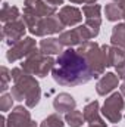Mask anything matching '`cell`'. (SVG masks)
<instances>
[{
	"label": "cell",
	"instance_id": "obj_1",
	"mask_svg": "<svg viewBox=\"0 0 125 127\" xmlns=\"http://www.w3.org/2000/svg\"><path fill=\"white\" fill-rule=\"evenodd\" d=\"M53 80L61 86H80L94 78L87 61L72 47L63 50L52 69Z\"/></svg>",
	"mask_w": 125,
	"mask_h": 127
},
{
	"label": "cell",
	"instance_id": "obj_2",
	"mask_svg": "<svg viewBox=\"0 0 125 127\" xmlns=\"http://www.w3.org/2000/svg\"><path fill=\"white\" fill-rule=\"evenodd\" d=\"M13 87L10 95L15 100H25V105L28 108H35L41 99V89L35 77L25 72L22 68H13L10 71Z\"/></svg>",
	"mask_w": 125,
	"mask_h": 127
},
{
	"label": "cell",
	"instance_id": "obj_3",
	"mask_svg": "<svg viewBox=\"0 0 125 127\" xmlns=\"http://www.w3.org/2000/svg\"><path fill=\"white\" fill-rule=\"evenodd\" d=\"M22 19L27 24L28 31L37 35V37H44L56 32H62L65 25L62 24L59 15H52L46 18H40L37 15H32L30 12H22Z\"/></svg>",
	"mask_w": 125,
	"mask_h": 127
},
{
	"label": "cell",
	"instance_id": "obj_4",
	"mask_svg": "<svg viewBox=\"0 0 125 127\" xmlns=\"http://www.w3.org/2000/svg\"><path fill=\"white\" fill-rule=\"evenodd\" d=\"M77 52L87 61L88 66L93 71L94 78H97L99 75H102L104 72L106 64H104V58H103L102 46H99L96 41H85V43L80 44Z\"/></svg>",
	"mask_w": 125,
	"mask_h": 127
},
{
	"label": "cell",
	"instance_id": "obj_5",
	"mask_svg": "<svg viewBox=\"0 0 125 127\" xmlns=\"http://www.w3.org/2000/svg\"><path fill=\"white\" fill-rule=\"evenodd\" d=\"M55 64H56V61L52 56L44 55L40 50H35L30 56H27V59L21 64V68L31 75H37V77L43 78L53 69Z\"/></svg>",
	"mask_w": 125,
	"mask_h": 127
},
{
	"label": "cell",
	"instance_id": "obj_6",
	"mask_svg": "<svg viewBox=\"0 0 125 127\" xmlns=\"http://www.w3.org/2000/svg\"><path fill=\"white\" fill-rule=\"evenodd\" d=\"M125 106L124 97L121 92H115L109 96L102 108V114L106 117L109 123H119L122 118V109Z\"/></svg>",
	"mask_w": 125,
	"mask_h": 127
},
{
	"label": "cell",
	"instance_id": "obj_7",
	"mask_svg": "<svg viewBox=\"0 0 125 127\" xmlns=\"http://www.w3.org/2000/svg\"><path fill=\"white\" fill-rule=\"evenodd\" d=\"M37 50V41L32 37H25L22 40H19L18 43H15L6 53V58L9 62H15L18 59L27 58L30 56L32 52Z\"/></svg>",
	"mask_w": 125,
	"mask_h": 127
},
{
	"label": "cell",
	"instance_id": "obj_8",
	"mask_svg": "<svg viewBox=\"0 0 125 127\" xmlns=\"http://www.w3.org/2000/svg\"><path fill=\"white\" fill-rule=\"evenodd\" d=\"M27 31V24L24 22V19H16L13 22L4 24L3 30H1V38L6 40L7 44L13 46L15 43H18L19 40L24 38Z\"/></svg>",
	"mask_w": 125,
	"mask_h": 127
},
{
	"label": "cell",
	"instance_id": "obj_9",
	"mask_svg": "<svg viewBox=\"0 0 125 127\" xmlns=\"http://www.w3.org/2000/svg\"><path fill=\"white\" fill-rule=\"evenodd\" d=\"M6 127H35V123L31 120L30 111L18 105L6 118Z\"/></svg>",
	"mask_w": 125,
	"mask_h": 127
},
{
	"label": "cell",
	"instance_id": "obj_10",
	"mask_svg": "<svg viewBox=\"0 0 125 127\" xmlns=\"http://www.w3.org/2000/svg\"><path fill=\"white\" fill-rule=\"evenodd\" d=\"M24 10L30 12L32 15H37L40 18L52 16L56 13V7L46 3L44 0H25L24 3Z\"/></svg>",
	"mask_w": 125,
	"mask_h": 127
},
{
	"label": "cell",
	"instance_id": "obj_11",
	"mask_svg": "<svg viewBox=\"0 0 125 127\" xmlns=\"http://www.w3.org/2000/svg\"><path fill=\"white\" fill-rule=\"evenodd\" d=\"M102 52H103V58L106 66H118L121 64L125 62V50L116 46H107L103 44L102 46Z\"/></svg>",
	"mask_w": 125,
	"mask_h": 127
},
{
	"label": "cell",
	"instance_id": "obj_12",
	"mask_svg": "<svg viewBox=\"0 0 125 127\" xmlns=\"http://www.w3.org/2000/svg\"><path fill=\"white\" fill-rule=\"evenodd\" d=\"M59 18L65 27H72L83 21V13L75 6H63L59 10Z\"/></svg>",
	"mask_w": 125,
	"mask_h": 127
},
{
	"label": "cell",
	"instance_id": "obj_13",
	"mask_svg": "<svg viewBox=\"0 0 125 127\" xmlns=\"http://www.w3.org/2000/svg\"><path fill=\"white\" fill-rule=\"evenodd\" d=\"M119 83V77L115 72H107L106 75H103L97 84H96V90L100 96H106L107 93H110L115 87H118Z\"/></svg>",
	"mask_w": 125,
	"mask_h": 127
},
{
	"label": "cell",
	"instance_id": "obj_14",
	"mask_svg": "<svg viewBox=\"0 0 125 127\" xmlns=\"http://www.w3.org/2000/svg\"><path fill=\"white\" fill-rule=\"evenodd\" d=\"M53 106H55V109L59 114L61 112H65L66 114V112H71V111L75 109L77 102H75V99L69 95V93H59V95L55 97V100H53Z\"/></svg>",
	"mask_w": 125,
	"mask_h": 127
},
{
	"label": "cell",
	"instance_id": "obj_15",
	"mask_svg": "<svg viewBox=\"0 0 125 127\" xmlns=\"http://www.w3.org/2000/svg\"><path fill=\"white\" fill-rule=\"evenodd\" d=\"M40 52L44 55H61L63 52V44L61 43L59 38L50 37V38H44L40 41Z\"/></svg>",
	"mask_w": 125,
	"mask_h": 127
},
{
	"label": "cell",
	"instance_id": "obj_16",
	"mask_svg": "<svg viewBox=\"0 0 125 127\" xmlns=\"http://www.w3.org/2000/svg\"><path fill=\"white\" fill-rule=\"evenodd\" d=\"M83 114H84V120L87 123H90V124L103 121L100 118V108H99V102L97 100H93V102L87 103L85 108H84V111H83Z\"/></svg>",
	"mask_w": 125,
	"mask_h": 127
},
{
	"label": "cell",
	"instance_id": "obj_17",
	"mask_svg": "<svg viewBox=\"0 0 125 127\" xmlns=\"http://www.w3.org/2000/svg\"><path fill=\"white\" fill-rule=\"evenodd\" d=\"M59 40L63 46H68V47H72V46H77V44H83V40L80 37L78 31L74 28V30H69V31H62L59 35Z\"/></svg>",
	"mask_w": 125,
	"mask_h": 127
},
{
	"label": "cell",
	"instance_id": "obj_18",
	"mask_svg": "<svg viewBox=\"0 0 125 127\" xmlns=\"http://www.w3.org/2000/svg\"><path fill=\"white\" fill-rule=\"evenodd\" d=\"M110 41H112V46L121 47L125 50V24H116L112 28Z\"/></svg>",
	"mask_w": 125,
	"mask_h": 127
},
{
	"label": "cell",
	"instance_id": "obj_19",
	"mask_svg": "<svg viewBox=\"0 0 125 127\" xmlns=\"http://www.w3.org/2000/svg\"><path fill=\"white\" fill-rule=\"evenodd\" d=\"M0 19H1L3 24H9V22H13L16 19H19L18 7L10 6L7 3H3V7H1V12H0Z\"/></svg>",
	"mask_w": 125,
	"mask_h": 127
},
{
	"label": "cell",
	"instance_id": "obj_20",
	"mask_svg": "<svg viewBox=\"0 0 125 127\" xmlns=\"http://www.w3.org/2000/svg\"><path fill=\"white\" fill-rule=\"evenodd\" d=\"M104 13H106L107 21H112V22H116V21L124 18V9H122V6L119 3H109V4H106Z\"/></svg>",
	"mask_w": 125,
	"mask_h": 127
},
{
	"label": "cell",
	"instance_id": "obj_21",
	"mask_svg": "<svg viewBox=\"0 0 125 127\" xmlns=\"http://www.w3.org/2000/svg\"><path fill=\"white\" fill-rule=\"evenodd\" d=\"M65 121H66L71 127H81L84 124L85 120H84V114H83L81 111L74 109V111H71V112H66Z\"/></svg>",
	"mask_w": 125,
	"mask_h": 127
},
{
	"label": "cell",
	"instance_id": "obj_22",
	"mask_svg": "<svg viewBox=\"0 0 125 127\" xmlns=\"http://www.w3.org/2000/svg\"><path fill=\"white\" fill-rule=\"evenodd\" d=\"M65 123L62 121V118L59 117V114H52L47 118H44L41 121L40 127H63Z\"/></svg>",
	"mask_w": 125,
	"mask_h": 127
},
{
	"label": "cell",
	"instance_id": "obj_23",
	"mask_svg": "<svg viewBox=\"0 0 125 127\" xmlns=\"http://www.w3.org/2000/svg\"><path fill=\"white\" fill-rule=\"evenodd\" d=\"M100 10H102L100 4H96V3L85 4L83 7V13L85 16V19H88V18H100Z\"/></svg>",
	"mask_w": 125,
	"mask_h": 127
},
{
	"label": "cell",
	"instance_id": "obj_24",
	"mask_svg": "<svg viewBox=\"0 0 125 127\" xmlns=\"http://www.w3.org/2000/svg\"><path fill=\"white\" fill-rule=\"evenodd\" d=\"M0 77H1V84H0V90L1 93H4L7 90V86H9V81L12 80V74L10 71L6 68V66H1L0 68Z\"/></svg>",
	"mask_w": 125,
	"mask_h": 127
},
{
	"label": "cell",
	"instance_id": "obj_25",
	"mask_svg": "<svg viewBox=\"0 0 125 127\" xmlns=\"http://www.w3.org/2000/svg\"><path fill=\"white\" fill-rule=\"evenodd\" d=\"M13 96L12 95H7V93H3L1 97H0V111L6 112L12 108V103H13Z\"/></svg>",
	"mask_w": 125,
	"mask_h": 127
},
{
	"label": "cell",
	"instance_id": "obj_26",
	"mask_svg": "<svg viewBox=\"0 0 125 127\" xmlns=\"http://www.w3.org/2000/svg\"><path fill=\"white\" fill-rule=\"evenodd\" d=\"M115 69H116V75L119 77V80H125V62L118 65Z\"/></svg>",
	"mask_w": 125,
	"mask_h": 127
},
{
	"label": "cell",
	"instance_id": "obj_27",
	"mask_svg": "<svg viewBox=\"0 0 125 127\" xmlns=\"http://www.w3.org/2000/svg\"><path fill=\"white\" fill-rule=\"evenodd\" d=\"M46 3H49V4H52V6H59V4H63V0H44Z\"/></svg>",
	"mask_w": 125,
	"mask_h": 127
},
{
	"label": "cell",
	"instance_id": "obj_28",
	"mask_svg": "<svg viewBox=\"0 0 125 127\" xmlns=\"http://www.w3.org/2000/svg\"><path fill=\"white\" fill-rule=\"evenodd\" d=\"M88 127H106V123H104V121H100V123H94V124H90Z\"/></svg>",
	"mask_w": 125,
	"mask_h": 127
},
{
	"label": "cell",
	"instance_id": "obj_29",
	"mask_svg": "<svg viewBox=\"0 0 125 127\" xmlns=\"http://www.w3.org/2000/svg\"><path fill=\"white\" fill-rule=\"evenodd\" d=\"M71 3H74V4H80V3H87L88 4V1L90 0H69Z\"/></svg>",
	"mask_w": 125,
	"mask_h": 127
},
{
	"label": "cell",
	"instance_id": "obj_30",
	"mask_svg": "<svg viewBox=\"0 0 125 127\" xmlns=\"http://www.w3.org/2000/svg\"><path fill=\"white\" fill-rule=\"evenodd\" d=\"M121 93H122V96H125V83L121 86Z\"/></svg>",
	"mask_w": 125,
	"mask_h": 127
},
{
	"label": "cell",
	"instance_id": "obj_31",
	"mask_svg": "<svg viewBox=\"0 0 125 127\" xmlns=\"http://www.w3.org/2000/svg\"><path fill=\"white\" fill-rule=\"evenodd\" d=\"M121 6H122V9H124V19H125V3H119Z\"/></svg>",
	"mask_w": 125,
	"mask_h": 127
},
{
	"label": "cell",
	"instance_id": "obj_32",
	"mask_svg": "<svg viewBox=\"0 0 125 127\" xmlns=\"http://www.w3.org/2000/svg\"><path fill=\"white\" fill-rule=\"evenodd\" d=\"M113 1H115V3H122L124 0H113Z\"/></svg>",
	"mask_w": 125,
	"mask_h": 127
},
{
	"label": "cell",
	"instance_id": "obj_33",
	"mask_svg": "<svg viewBox=\"0 0 125 127\" xmlns=\"http://www.w3.org/2000/svg\"><path fill=\"white\" fill-rule=\"evenodd\" d=\"M122 3H125V0H124V1H122Z\"/></svg>",
	"mask_w": 125,
	"mask_h": 127
},
{
	"label": "cell",
	"instance_id": "obj_34",
	"mask_svg": "<svg viewBox=\"0 0 125 127\" xmlns=\"http://www.w3.org/2000/svg\"><path fill=\"white\" fill-rule=\"evenodd\" d=\"M35 127H37V126H35Z\"/></svg>",
	"mask_w": 125,
	"mask_h": 127
}]
</instances>
